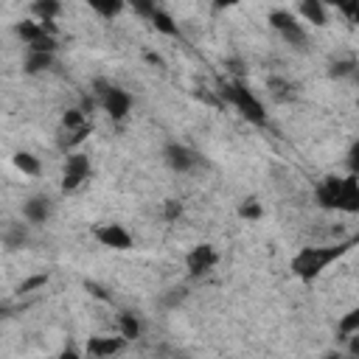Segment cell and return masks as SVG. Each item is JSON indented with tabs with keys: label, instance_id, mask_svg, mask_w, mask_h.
<instances>
[{
	"label": "cell",
	"instance_id": "obj_8",
	"mask_svg": "<svg viewBox=\"0 0 359 359\" xmlns=\"http://www.w3.org/2000/svg\"><path fill=\"white\" fill-rule=\"evenodd\" d=\"M93 236H95V241H98L101 247L115 250V252H126V250L135 247V236H132L121 222H104V224H98V227L93 230Z\"/></svg>",
	"mask_w": 359,
	"mask_h": 359
},
{
	"label": "cell",
	"instance_id": "obj_27",
	"mask_svg": "<svg viewBox=\"0 0 359 359\" xmlns=\"http://www.w3.org/2000/svg\"><path fill=\"white\" fill-rule=\"evenodd\" d=\"M238 216L247 219V222H258V219L264 216V208H261L258 199H244V202L238 205Z\"/></svg>",
	"mask_w": 359,
	"mask_h": 359
},
{
	"label": "cell",
	"instance_id": "obj_33",
	"mask_svg": "<svg viewBox=\"0 0 359 359\" xmlns=\"http://www.w3.org/2000/svg\"><path fill=\"white\" fill-rule=\"evenodd\" d=\"M323 359H345V353H342V351H337V348H331V351H325V353H323Z\"/></svg>",
	"mask_w": 359,
	"mask_h": 359
},
{
	"label": "cell",
	"instance_id": "obj_20",
	"mask_svg": "<svg viewBox=\"0 0 359 359\" xmlns=\"http://www.w3.org/2000/svg\"><path fill=\"white\" fill-rule=\"evenodd\" d=\"M3 244L8 247V250H20V247H25L28 244V224H22V222H14V224H8L6 230H3Z\"/></svg>",
	"mask_w": 359,
	"mask_h": 359
},
{
	"label": "cell",
	"instance_id": "obj_7",
	"mask_svg": "<svg viewBox=\"0 0 359 359\" xmlns=\"http://www.w3.org/2000/svg\"><path fill=\"white\" fill-rule=\"evenodd\" d=\"M163 163H165L174 174H191V171H196V168L202 165V157H199L196 149H191V146L174 140V143H165V149H163Z\"/></svg>",
	"mask_w": 359,
	"mask_h": 359
},
{
	"label": "cell",
	"instance_id": "obj_26",
	"mask_svg": "<svg viewBox=\"0 0 359 359\" xmlns=\"http://www.w3.org/2000/svg\"><path fill=\"white\" fill-rule=\"evenodd\" d=\"M90 8H93L95 14H101L104 20H112V17H118V14L123 11V3H121V0H115V3H101V0H93V3H90Z\"/></svg>",
	"mask_w": 359,
	"mask_h": 359
},
{
	"label": "cell",
	"instance_id": "obj_10",
	"mask_svg": "<svg viewBox=\"0 0 359 359\" xmlns=\"http://www.w3.org/2000/svg\"><path fill=\"white\" fill-rule=\"evenodd\" d=\"M126 339L121 337V334H98V337H90L87 339V345H84V351H87V356L90 359H115V356H121L123 351H126Z\"/></svg>",
	"mask_w": 359,
	"mask_h": 359
},
{
	"label": "cell",
	"instance_id": "obj_1",
	"mask_svg": "<svg viewBox=\"0 0 359 359\" xmlns=\"http://www.w3.org/2000/svg\"><path fill=\"white\" fill-rule=\"evenodd\" d=\"M351 247H353V238L337 241V244H309V247H300L292 255V275L297 280H303V283H311L334 261H339L345 252H351Z\"/></svg>",
	"mask_w": 359,
	"mask_h": 359
},
{
	"label": "cell",
	"instance_id": "obj_13",
	"mask_svg": "<svg viewBox=\"0 0 359 359\" xmlns=\"http://www.w3.org/2000/svg\"><path fill=\"white\" fill-rule=\"evenodd\" d=\"M337 210L342 213H359V177L345 174L339 180V194H337Z\"/></svg>",
	"mask_w": 359,
	"mask_h": 359
},
{
	"label": "cell",
	"instance_id": "obj_9",
	"mask_svg": "<svg viewBox=\"0 0 359 359\" xmlns=\"http://www.w3.org/2000/svg\"><path fill=\"white\" fill-rule=\"evenodd\" d=\"M216 264H219V252H216L213 244H196V247H191L188 255H185V269H188L191 278H205V275H210V272L216 269Z\"/></svg>",
	"mask_w": 359,
	"mask_h": 359
},
{
	"label": "cell",
	"instance_id": "obj_17",
	"mask_svg": "<svg viewBox=\"0 0 359 359\" xmlns=\"http://www.w3.org/2000/svg\"><path fill=\"white\" fill-rule=\"evenodd\" d=\"M31 14H34L36 22L53 28V20L62 14V3H56V0H34L31 3Z\"/></svg>",
	"mask_w": 359,
	"mask_h": 359
},
{
	"label": "cell",
	"instance_id": "obj_6",
	"mask_svg": "<svg viewBox=\"0 0 359 359\" xmlns=\"http://www.w3.org/2000/svg\"><path fill=\"white\" fill-rule=\"evenodd\" d=\"M93 174V165H90V157L84 151H70L65 154V163H62V191L65 194H76Z\"/></svg>",
	"mask_w": 359,
	"mask_h": 359
},
{
	"label": "cell",
	"instance_id": "obj_14",
	"mask_svg": "<svg viewBox=\"0 0 359 359\" xmlns=\"http://www.w3.org/2000/svg\"><path fill=\"white\" fill-rule=\"evenodd\" d=\"M266 93L275 104H292L297 98V84L286 76H269L266 79Z\"/></svg>",
	"mask_w": 359,
	"mask_h": 359
},
{
	"label": "cell",
	"instance_id": "obj_28",
	"mask_svg": "<svg viewBox=\"0 0 359 359\" xmlns=\"http://www.w3.org/2000/svg\"><path fill=\"white\" fill-rule=\"evenodd\" d=\"M185 297H188V289H185V286H171V289L163 294V303H165L168 309H177Z\"/></svg>",
	"mask_w": 359,
	"mask_h": 359
},
{
	"label": "cell",
	"instance_id": "obj_15",
	"mask_svg": "<svg viewBox=\"0 0 359 359\" xmlns=\"http://www.w3.org/2000/svg\"><path fill=\"white\" fill-rule=\"evenodd\" d=\"M339 180L337 174H328L317 182V191H314V199L323 210H337V194H339Z\"/></svg>",
	"mask_w": 359,
	"mask_h": 359
},
{
	"label": "cell",
	"instance_id": "obj_5",
	"mask_svg": "<svg viewBox=\"0 0 359 359\" xmlns=\"http://www.w3.org/2000/svg\"><path fill=\"white\" fill-rule=\"evenodd\" d=\"M269 25L280 34V39H283L289 48H294V50H306V45H309V34H306L303 22H300L292 11H286V8H275V11H269Z\"/></svg>",
	"mask_w": 359,
	"mask_h": 359
},
{
	"label": "cell",
	"instance_id": "obj_19",
	"mask_svg": "<svg viewBox=\"0 0 359 359\" xmlns=\"http://www.w3.org/2000/svg\"><path fill=\"white\" fill-rule=\"evenodd\" d=\"M53 62H56L53 53H34V50H28L22 67H25L28 76H39V73H48V70L53 67Z\"/></svg>",
	"mask_w": 359,
	"mask_h": 359
},
{
	"label": "cell",
	"instance_id": "obj_21",
	"mask_svg": "<svg viewBox=\"0 0 359 359\" xmlns=\"http://www.w3.org/2000/svg\"><path fill=\"white\" fill-rule=\"evenodd\" d=\"M11 163H14V168H17V171H22L25 177H39V171H42L39 157H36V154H31V151H14Z\"/></svg>",
	"mask_w": 359,
	"mask_h": 359
},
{
	"label": "cell",
	"instance_id": "obj_16",
	"mask_svg": "<svg viewBox=\"0 0 359 359\" xmlns=\"http://www.w3.org/2000/svg\"><path fill=\"white\" fill-rule=\"evenodd\" d=\"M297 14H300L306 22L317 25V28L328 25V8H325L320 0H303V3H297Z\"/></svg>",
	"mask_w": 359,
	"mask_h": 359
},
{
	"label": "cell",
	"instance_id": "obj_12",
	"mask_svg": "<svg viewBox=\"0 0 359 359\" xmlns=\"http://www.w3.org/2000/svg\"><path fill=\"white\" fill-rule=\"evenodd\" d=\"M53 210H56V202L48 194H31L22 202V219L28 224H48L50 216H53Z\"/></svg>",
	"mask_w": 359,
	"mask_h": 359
},
{
	"label": "cell",
	"instance_id": "obj_3",
	"mask_svg": "<svg viewBox=\"0 0 359 359\" xmlns=\"http://www.w3.org/2000/svg\"><path fill=\"white\" fill-rule=\"evenodd\" d=\"M93 87H95L93 90L95 104L107 112V118H112V121H126L129 118V112H132V93L129 90H123L118 84H109L104 79H98Z\"/></svg>",
	"mask_w": 359,
	"mask_h": 359
},
{
	"label": "cell",
	"instance_id": "obj_31",
	"mask_svg": "<svg viewBox=\"0 0 359 359\" xmlns=\"http://www.w3.org/2000/svg\"><path fill=\"white\" fill-rule=\"evenodd\" d=\"M356 163H359V143L353 140V143H351V151H348V165H351L348 174H356V168H359Z\"/></svg>",
	"mask_w": 359,
	"mask_h": 359
},
{
	"label": "cell",
	"instance_id": "obj_25",
	"mask_svg": "<svg viewBox=\"0 0 359 359\" xmlns=\"http://www.w3.org/2000/svg\"><path fill=\"white\" fill-rule=\"evenodd\" d=\"M337 334H339V339H348V337L359 334V309H351V311L337 323Z\"/></svg>",
	"mask_w": 359,
	"mask_h": 359
},
{
	"label": "cell",
	"instance_id": "obj_32",
	"mask_svg": "<svg viewBox=\"0 0 359 359\" xmlns=\"http://www.w3.org/2000/svg\"><path fill=\"white\" fill-rule=\"evenodd\" d=\"M56 359H84V356H81V353H79L76 348H65V351H62V353H59Z\"/></svg>",
	"mask_w": 359,
	"mask_h": 359
},
{
	"label": "cell",
	"instance_id": "obj_22",
	"mask_svg": "<svg viewBox=\"0 0 359 359\" xmlns=\"http://www.w3.org/2000/svg\"><path fill=\"white\" fill-rule=\"evenodd\" d=\"M90 132H93V123H87V126H81V129H73V132H65V129H62V137H59V149H62L65 154L76 151V146H79V143H84Z\"/></svg>",
	"mask_w": 359,
	"mask_h": 359
},
{
	"label": "cell",
	"instance_id": "obj_30",
	"mask_svg": "<svg viewBox=\"0 0 359 359\" xmlns=\"http://www.w3.org/2000/svg\"><path fill=\"white\" fill-rule=\"evenodd\" d=\"M182 216V202L180 199H165L163 202V219L165 222H177Z\"/></svg>",
	"mask_w": 359,
	"mask_h": 359
},
{
	"label": "cell",
	"instance_id": "obj_2",
	"mask_svg": "<svg viewBox=\"0 0 359 359\" xmlns=\"http://www.w3.org/2000/svg\"><path fill=\"white\" fill-rule=\"evenodd\" d=\"M222 101H227L244 121L255 123V126H264L266 123V107L264 101L250 90V84H244L241 79H230V81H222V90H219Z\"/></svg>",
	"mask_w": 359,
	"mask_h": 359
},
{
	"label": "cell",
	"instance_id": "obj_29",
	"mask_svg": "<svg viewBox=\"0 0 359 359\" xmlns=\"http://www.w3.org/2000/svg\"><path fill=\"white\" fill-rule=\"evenodd\" d=\"M45 283H48V275H34V278H28V280H22V283L17 286V294H31V292L42 289Z\"/></svg>",
	"mask_w": 359,
	"mask_h": 359
},
{
	"label": "cell",
	"instance_id": "obj_23",
	"mask_svg": "<svg viewBox=\"0 0 359 359\" xmlns=\"http://www.w3.org/2000/svg\"><path fill=\"white\" fill-rule=\"evenodd\" d=\"M328 76L331 79H353L356 76V59L345 56V59H334L328 65Z\"/></svg>",
	"mask_w": 359,
	"mask_h": 359
},
{
	"label": "cell",
	"instance_id": "obj_24",
	"mask_svg": "<svg viewBox=\"0 0 359 359\" xmlns=\"http://www.w3.org/2000/svg\"><path fill=\"white\" fill-rule=\"evenodd\" d=\"M90 121H87V112L84 109H79V107H73V109H65L62 112V129L65 132H73V129H81V126H87Z\"/></svg>",
	"mask_w": 359,
	"mask_h": 359
},
{
	"label": "cell",
	"instance_id": "obj_4",
	"mask_svg": "<svg viewBox=\"0 0 359 359\" xmlns=\"http://www.w3.org/2000/svg\"><path fill=\"white\" fill-rule=\"evenodd\" d=\"M14 34L22 39V45L34 53H56L59 42H56V28H48L42 22L31 20H20L14 22Z\"/></svg>",
	"mask_w": 359,
	"mask_h": 359
},
{
	"label": "cell",
	"instance_id": "obj_18",
	"mask_svg": "<svg viewBox=\"0 0 359 359\" xmlns=\"http://www.w3.org/2000/svg\"><path fill=\"white\" fill-rule=\"evenodd\" d=\"M118 334L126 339V342H135L140 334H143V323L135 311H121L118 314Z\"/></svg>",
	"mask_w": 359,
	"mask_h": 359
},
{
	"label": "cell",
	"instance_id": "obj_11",
	"mask_svg": "<svg viewBox=\"0 0 359 359\" xmlns=\"http://www.w3.org/2000/svg\"><path fill=\"white\" fill-rule=\"evenodd\" d=\"M135 11L143 14V17L151 22L154 31H160V34H165V36H180V22H177L163 6H157V3H135Z\"/></svg>",
	"mask_w": 359,
	"mask_h": 359
}]
</instances>
